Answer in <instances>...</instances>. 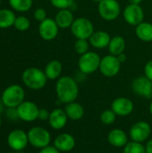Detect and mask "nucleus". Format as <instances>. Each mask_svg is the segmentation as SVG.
Segmentation results:
<instances>
[{
	"mask_svg": "<svg viewBox=\"0 0 152 153\" xmlns=\"http://www.w3.org/2000/svg\"><path fill=\"white\" fill-rule=\"evenodd\" d=\"M25 91L23 88L18 84L8 86L2 93L1 100L6 108H17L24 101Z\"/></svg>",
	"mask_w": 152,
	"mask_h": 153,
	"instance_id": "3",
	"label": "nucleus"
},
{
	"mask_svg": "<svg viewBox=\"0 0 152 153\" xmlns=\"http://www.w3.org/2000/svg\"><path fill=\"white\" fill-rule=\"evenodd\" d=\"M49 116H50V112H48L47 109H46V108H39L38 119H39L40 121H47V120H48Z\"/></svg>",
	"mask_w": 152,
	"mask_h": 153,
	"instance_id": "35",
	"label": "nucleus"
},
{
	"mask_svg": "<svg viewBox=\"0 0 152 153\" xmlns=\"http://www.w3.org/2000/svg\"><path fill=\"white\" fill-rule=\"evenodd\" d=\"M5 105L4 104V102L2 101V100L0 99V115L2 114V113H4V112H5Z\"/></svg>",
	"mask_w": 152,
	"mask_h": 153,
	"instance_id": "39",
	"label": "nucleus"
},
{
	"mask_svg": "<svg viewBox=\"0 0 152 153\" xmlns=\"http://www.w3.org/2000/svg\"><path fill=\"white\" fill-rule=\"evenodd\" d=\"M59 32V27L57 26L55 19L47 18L39 22V34L44 40L50 41L55 39Z\"/></svg>",
	"mask_w": 152,
	"mask_h": 153,
	"instance_id": "12",
	"label": "nucleus"
},
{
	"mask_svg": "<svg viewBox=\"0 0 152 153\" xmlns=\"http://www.w3.org/2000/svg\"><path fill=\"white\" fill-rule=\"evenodd\" d=\"M117 58H118V60L123 64V63H125V62L126 61V55H125V53H122V54H120V55L117 56Z\"/></svg>",
	"mask_w": 152,
	"mask_h": 153,
	"instance_id": "38",
	"label": "nucleus"
},
{
	"mask_svg": "<svg viewBox=\"0 0 152 153\" xmlns=\"http://www.w3.org/2000/svg\"><path fill=\"white\" fill-rule=\"evenodd\" d=\"M136 37L143 42L152 41V23L149 22H142L135 27Z\"/></svg>",
	"mask_w": 152,
	"mask_h": 153,
	"instance_id": "24",
	"label": "nucleus"
},
{
	"mask_svg": "<svg viewBox=\"0 0 152 153\" xmlns=\"http://www.w3.org/2000/svg\"><path fill=\"white\" fill-rule=\"evenodd\" d=\"M39 153H61V152H59L54 145L53 146L48 145L47 147H45V148L41 149Z\"/></svg>",
	"mask_w": 152,
	"mask_h": 153,
	"instance_id": "36",
	"label": "nucleus"
},
{
	"mask_svg": "<svg viewBox=\"0 0 152 153\" xmlns=\"http://www.w3.org/2000/svg\"><path fill=\"white\" fill-rule=\"evenodd\" d=\"M121 66L122 63L118 60L117 56L108 54L101 57L99 71L105 77L112 78L119 74Z\"/></svg>",
	"mask_w": 152,
	"mask_h": 153,
	"instance_id": "8",
	"label": "nucleus"
},
{
	"mask_svg": "<svg viewBox=\"0 0 152 153\" xmlns=\"http://www.w3.org/2000/svg\"><path fill=\"white\" fill-rule=\"evenodd\" d=\"M27 134L29 143L37 149L41 150L45 147H47L50 144L51 135L49 132L43 127H32L27 132Z\"/></svg>",
	"mask_w": 152,
	"mask_h": 153,
	"instance_id": "7",
	"label": "nucleus"
},
{
	"mask_svg": "<svg viewBox=\"0 0 152 153\" xmlns=\"http://www.w3.org/2000/svg\"><path fill=\"white\" fill-rule=\"evenodd\" d=\"M34 18L38 21V22H42L44 21L45 19H47V12L45 9L43 8H37L35 11H34Z\"/></svg>",
	"mask_w": 152,
	"mask_h": 153,
	"instance_id": "33",
	"label": "nucleus"
},
{
	"mask_svg": "<svg viewBox=\"0 0 152 153\" xmlns=\"http://www.w3.org/2000/svg\"><path fill=\"white\" fill-rule=\"evenodd\" d=\"M74 19L75 18L73 16V13L70 8L58 10L55 17V21L57 26L59 27V29H62V30L70 29Z\"/></svg>",
	"mask_w": 152,
	"mask_h": 153,
	"instance_id": "19",
	"label": "nucleus"
},
{
	"mask_svg": "<svg viewBox=\"0 0 152 153\" xmlns=\"http://www.w3.org/2000/svg\"><path fill=\"white\" fill-rule=\"evenodd\" d=\"M151 134V127L148 122L139 121L132 126L129 131V135L132 141L141 143L147 141Z\"/></svg>",
	"mask_w": 152,
	"mask_h": 153,
	"instance_id": "10",
	"label": "nucleus"
},
{
	"mask_svg": "<svg viewBox=\"0 0 152 153\" xmlns=\"http://www.w3.org/2000/svg\"><path fill=\"white\" fill-rule=\"evenodd\" d=\"M10 6L18 12H27L32 6V0H8Z\"/></svg>",
	"mask_w": 152,
	"mask_h": 153,
	"instance_id": "26",
	"label": "nucleus"
},
{
	"mask_svg": "<svg viewBox=\"0 0 152 153\" xmlns=\"http://www.w3.org/2000/svg\"><path fill=\"white\" fill-rule=\"evenodd\" d=\"M65 111L68 117V119H71L73 121L81 120L84 116L83 107L76 101L65 104Z\"/></svg>",
	"mask_w": 152,
	"mask_h": 153,
	"instance_id": "23",
	"label": "nucleus"
},
{
	"mask_svg": "<svg viewBox=\"0 0 152 153\" xmlns=\"http://www.w3.org/2000/svg\"><path fill=\"white\" fill-rule=\"evenodd\" d=\"M129 4H141L142 3V0H128Z\"/></svg>",
	"mask_w": 152,
	"mask_h": 153,
	"instance_id": "40",
	"label": "nucleus"
},
{
	"mask_svg": "<svg viewBox=\"0 0 152 153\" xmlns=\"http://www.w3.org/2000/svg\"><path fill=\"white\" fill-rule=\"evenodd\" d=\"M63 71V65L58 60H51L48 62L45 67V74L47 80H57L61 77V74Z\"/></svg>",
	"mask_w": 152,
	"mask_h": 153,
	"instance_id": "22",
	"label": "nucleus"
},
{
	"mask_svg": "<svg viewBox=\"0 0 152 153\" xmlns=\"http://www.w3.org/2000/svg\"><path fill=\"white\" fill-rule=\"evenodd\" d=\"M91 1H93V2H95V3H98V4H99V3L101 2L102 0H91Z\"/></svg>",
	"mask_w": 152,
	"mask_h": 153,
	"instance_id": "42",
	"label": "nucleus"
},
{
	"mask_svg": "<svg viewBox=\"0 0 152 153\" xmlns=\"http://www.w3.org/2000/svg\"><path fill=\"white\" fill-rule=\"evenodd\" d=\"M74 2L75 0H50L51 4L58 10L70 8L74 4Z\"/></svg>",
	"mask_w": 152,
	"mask_h": 153,
	"instance_id": "31",
	"label": "nucleus"
},
{
	"mask_svg": "<svg viewBox=\"0 0 152 153\" xmlns=\"http://www.w3.org/2000/svg\"><path fill=\"white\" fill-rule=\"evenodd\" d=\"M111 36L105 30H95L89 39L90 46L96 49H102L108 47Z\"/></svg>",
	"mask_w": 152,
	"mask_h": 153,
	"instance_id": "18",
	"label": "nucleus"
},
{
	"mask_svg": "<svg viewBox=\"0 0 152 153\" xmlns=\"http://www.w3.org/2000/svg\"><path fill=\"white\" fill-rule=\"evenodd\" d=\"M101 57L95 51H88L80 56L78 59V68L84 74H91L99 69Z\"/></svg>",
	"mask_w": 152,
	"mask_h": 153,
	"instance_id": "5",
	"label": "nucleus"
},
{
	"mask_svg": "<svg viewBox=\"0 0 152 153\" xmlns=\"http://www.w3.org/2000/svg\"><path fill=\"white\" fill-rule=\"evenodd\" d=\"M56 93L61 103L68 104L73 102L79 95L78 82L69 75L61 76L56 82Z\"/></svg>",
	"mask_w": 152,
	"mask_h": 153,
	"instance_id": "1",
	"label": "nucleus"
},
{
	"mask_svg": "<svg viewBox=\"0 0 152 153\" xmlns=\"http://www.w3.org/2000/svg\"><path fill=\"white\" fill-rule=\"evenodd\" d=\"M5 116L7 117L8 120L10 121H17L19 118V115H18V110L17 108H6L5 110Z\"/></svg>",
	"mask_w": 152,
	"mask_h": 153,
	"instance_id": "32",
	"label": "nucleus"
},
{
	"mask_svg": "<svg viewBox=\"0 0 152 153\" xmlns=\"http://www.w3.org/2000/svg\"><path fill=\"white\" fill-rule=\"evenodd\" d=\"M123 17L127 24L136 27L144 22V11L141 4H129L123 11Z\"/></svg>",
	"mask_w": 152,
	"mask_h": 153,
	"instance_id": "9",
	"label": "nucleus"
},
{
	"mask_svg": "<svg viewBox=\"0 0 152 153\" xmlns=\"http://www.w3.org/2000/svg\"><path fill=\"white\" fill-rule=\"evenodd\" d=\"M125 48H126V42L125 38H123L120 35H116L114 37H111L108 49L109 54L117 56L118 55L125 53Z\"/></svg>",
	"mask_w": 152,
	"mask_h": 153,
	"instance_id": "21",
	"label": "nucleus"
},
{
	"mask_svg": "<svg viewBox=\"0 0 152 153\" xmlns=\"http://www.w3.org/2000/svg\"><path fill=\"white\" fill-rule=\"evenodd\" d=\"M108 141L109 144L112 145L113 147L122 148L128 143V136L124 130L116 128L108 133Z\"/></svg>",
	"mask_w": 152,
	"mask_h": 153,
	"instance_id": "20",
	"label": "nucleus"
},
{
	"mask_svg": "<svg viewBox=\"0 0 152 153\" xmlns=\"http://www.w3.org/2000/svg\"><path fill=\"white\" fill-rule=\"evenodd\" d=\"M70 30L76 39H89L95 31L93 22L86 17L74 19Z\"/></svg>",
	"mask_w": 152,
	"mask_h": 153,
	"instance_id": "4",
	"label": "nucleus"
},
{
	"mask_svg": "<svg viewBox=\"0 0 152 153\" xmlns=\"http://www.w3.org/2000/svg\"><path fill=\"white\" fill-rule=\"evenodd\" d=\"M123 153H146V150L142 143L131 141L124 147Z\"/></svg>",
	"mask_w": 152,
	"mask_h": 153,
	"instance_id": "27",
	"label": "nucleus"
},
{
	"mask_svg": "<svg viewBox=\"0 0 152 153\" xmlns=\"http://www.w3.org/2000/svg\"><path fill=\"white\" fill-rule=\"evenodd\" d=\"M16 16L14 13L10 9L0 10V28L7 29L14 24Z\"/></svg>",
	"mask_w": 152,
	"mask_h": 153,
	"instance_id": "25",
	"label": "nucleus"
},
{
	"mask_svg": "<svg viewBox=\"0 0 152 153\" xmlns=\"http://www.w3.org/2000/svg\"><path fill=\"white\" fill-rule=\"evenodd\" d=\"M134 105L133 102L125 97H118L115 99L111 104V109L115 112L116 116L126 117L132 114L133 111Z\"/></svg>",
	"mask_w": 152,
	"mask_h": 153,
	"instance_id": "15",
	"label": "nucleus"
},
{
	"mask_svg": "<svg viewBox=\"0 0 152 153\" xmlns=\"http://www.w3.org/2000/svg\"><path fill=\"white\" fill-rule=\"evenodd\" d=\"M13 26L15 27L16 30H20V31H25L27 30L30 26V20L26 17V16H18L15 19L14 24Z\"/></svg>",
	"mask_w": 152,
	"mask_h": 153,
	"instance_id": "30",
	"label": "nucleus"
},
{
	"mask_svg": "<svg viewBox=\"0 0 152 153\" xmlns=\"http://www.w3.org/2000/svg\"><path fill=\"white\" fill-rule=\"evenodd\" d=\"M145 150H146V153H152V139L149 140L148 143H146Z\"/></svg>",
	"mask_w": 152,
	"mask_h": 153,
	"instance_id": "37",
	"label": "nucleus"
},
{
	"mask_svg": "<svg viewBox=\"0 0 152 153\" xmlns=\"http://www.w3.org/2000/svg\"><path fill=\"white\" fill-rule=\"evenodd\" d=\"M9 153H14V152H9Z\"/></svg>",
	"mask_w": 152,
	"mask_h": 153,
	"instance_id": "45",
	"label": "nucleus"
},
{
	"mask_svg": "<svg viewBox=\"0 0 152 153\" xmlns=\"http://www.w3.org/2000/svg\"><path fill=\"white\" fill-rule=\"evenodd\" d=\"M1 125H2V118H1V116H0V126H1Z\"/></svg>",
	"mask_w": 152,
	"mask_h": 153,
	"instance_id": "43",
	"label": "nucleus"
},
{
	"mask_svg": "<svg viewBox=\"0 0 152 153\" xmlns=\"http://www.w3.org/2000/svg\"><path fill=\"white\" fill-rule=\"evenodd\" d=\"M132 90L134 94L142 98L151 99L152 97V82L145 75L139 76L133 81Z\"/></svg>",
	"mask_w": 152,
	"mask_h": 153,
	"instance_id": "13",
	"label": "nucleus"
},
{
	"mask_svg": "<svg viewBox=\"0 0 152 153\" xmlns=\"http://www.w3.org/2000/svg\"><path fill=\"white\" fill-rule=\"evenodd\" d=\"M98 13L101 19L112 22L121 14V5L117 0H102L98 4Z\"/></svg>",
	"mask_w": 152,
	"mask_h": 153,
	"instance_id": "6",
	"label": "nucleus"
},
{
	"mask_svg": "<svg viewBox=\"0 0 152 153\" xmlns=\"http://www.w3.org/2000/svg\"><path fill=\"white\" fill-rule=\"evenodd\" d=\"M19 118L24 122H33L38 119L39 107L32 101L24 100L17 107Z\"/></svg>",
	"mask_w": 152,
	"mask_h": 153,
	"instance_id": "14",
	"label": "nucleus"
},
{
	"mask_svg": "<svg viewBox=\"0 0 152 153\" xmlns=\"http://www.w3.org/2000/svg\"><path fill=\"white\" fill-rule=\"evenodd\" d=\"M144 75L152 82V59L149 60L144 66Z\"/></svg>",
	"mask_w": 152,
	"mask_h": 153,
	"instance_id": "34",
	"label": "nucleus"
},
{
	"mask_svg": "<svg viewBox=\"0 0 152 153\" xmlns=\"http://www.w3.org/2000/svg\"><path fill=\"white\" fill-rule=\"evenodd\" d=\"M29 143L28 134L23 130L15 129L9 133L7 136V144L8 146L15 151L20 152L24 150Z\"/></svg>",
	"mask_w": 152,
	"mask_h": 153,
	"instance_id": "11",
	"label": "nucleus"
},
{
	"mask_svg": "<svg viewBox=\"0 0 152 153\" xmlns=\"http://www.w3.org/2000/svg\"><path fill=\"white\" fill-rule=\"evenodd\" d=\"M149 109H150V113L151 114V116H152V101H151V103L150 104V108H149Z\"/></svg>",
	"mask_w": 152,
	"mask_h": 153,
	"instance_id": "41",
	"label": "nucleus"
},
{
	"mask_svg": "<svg viewBox=\"0 0 152 153\" xmlns=\"http://www.w3.org/2000/svg\"><path fill=\"white\" fill-rule=\"evenodd\" d=\"M22 80L26 87L35 91L44 88L47 82L45 72L37 67H29L25 69L22 74Z\"/></svg>",
	"mask_w": 152,
	"mask_h": 153,
	"instance_id": "2",
	"label": "nucleus"
},
{
	"mask_svg": "<svg viewBox=\"0 0 152 153\" xmlns=\"http://www.w3.org/2000/svg\"><path fill=\"white\" fill-rule=\"evenodd\" d=\"M116 115L112 109H106L100 115V121L105 126H110L115 123Z\"/></svg>",
	"mask_w": 152,
	"mask_h": 153,
	"instance_id": "29",
	"label": "nucleus"
},
{
	"mask_svg": "<svg viewBox=\"0 0 152 153\" xmlns=\"http://www.w3.org/2000/svg\"><path fill=\"white\" fill-rule=\"evenodd\" d=\"M67 121H68V117H67L65 109L55 108L50 112L48 123H49V126L54 130L63 129L65 126V125L67 124Z\"/></svg>",
	"mask_w": 152,
	"mask_h": 153,
	"instance_id": "16",
	"label": "nucleus"
},
{
	"mask_svg": "<svg viewBox=\"0 0 152 153\" xmlns=\"http://www.w3.org/2000/svg\"><path fill=\"white\" fill-rule=\"evenodd\" d=\"M54 146L61 152H69L75 147V139L72 134L64 133L56 137Z\"/></svg>",
	"mask_w": 152,
	"mask_h": 153,
	"instance_id": "17",
	"label": "nucleus"
},
{
	"mask_svg": "<svg viewBox=\"0 0 152 153\" xmlns=\"http://www.w3.org/2000/svg\"><path fill=\"white\" fill-rule=\"evenodd\" d=\"M90 44L89 39H76L74 43V50L80 56L90 51Z\"/></svg>",
	"mask_w": 152,
	"mask_h": 153,
	"instance_id": "28",
	"label": "nucleus"
},
{
	"mask_svg": "<svg viewBox=\"0 0 152 153\" xmlns=\"http://www.w3.org/2000/svg\"><path fill=\"white\" fill-rule=\"evenodd\" d=\"M0 5H1V0H0Z\"/></svg>",
	"mask_w": 152,
	"mask_h": 153,
	"instance_id": "44",
	"label": "nucleus"
}]
</instances>
